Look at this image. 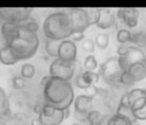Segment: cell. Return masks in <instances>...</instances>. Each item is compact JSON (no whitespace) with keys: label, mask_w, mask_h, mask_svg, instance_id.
<instances>
[{"label":"cell","mask_w":146,"mask_h":125,"mask_svg":"<svg viewBox=\"0 0 146 125\" xmlns=\"http://www.w3.org/2000/svg\"><path fill=\"white\" fill-rule=\"evenodd\" d=\"M100 73L96 71H83L80 73L76 77L75 83L77 87L81 89H88L92 87H94V83H96L100 81Z\"/></svg>","instance_id":"7c38bea8"},{"label":"cell","mask_w":146,"mask_h":125,"mask_svg":"<svg viewBox=\"0 0 146 125\" xmlns=\"http://www.w3.org/2000/svg\"><path fill=\"white\" fill-rule=\"evenodd\" d=\"M118 63L122 71H126L131 65L136 63H144L146 65V55L141 49L135 46H129L126 56L118 57Z\"/></svg>","instance_id":"9c48e42d"},{"label":"cell","mask_w":146,"mask_h":125,"mask_svg":"<svg viewBox=\"0 0 146 125\" xmlns=\"http://www.w3.org/2000/svg\"><path fill=\"white\" fill-rule=\"evenodd\" d=\"M0 62L5 65H15L18 62V60L14 57V55L12 54L11 50L7 45H5L0 49Z\"/></svg>","instance_id":"e0dca14e"},{"label":"cell","mask_w":146,"mask_h":125,"mask_svg":"<svg viewBox=\"0 0 146 125\" xmlns=\"http://www.w3.org/2000/svg\"><path fill=\"white\" fill-rule=\"evenodd\" d=\"M116 113L126 116V117H128L129 119H130L131 121L134 122V123L136 122V119H135L134 116H133V112H132V110H131V107L129 105H125V104H120V103H119Z\"/></svg>","instance_id":"cb8c5ba5"},{"label":"cell","mask_w":146,"mask_h":125,"mask_svg":"<svg viewBox=\"0 0 146 125\" xmlns=\"http://www.w3.org/2000/svg\"><path fill=\"white\" fill-rule=\"evenodd\" d=\"M43 31L47 39L62 42L74 35L68 12H54L47 16L43 23Z\"/></svg>","instance_id":"7a4b0ae2"},{"label":"cell","mask_w":146,"mask_h":125,"mask_svg":"<svg viewBox=\"0 0 146 125\" xmlns=\"http://www.w3.org/2000/svg\"><path fill=\"white\" fill-rule=\"evenodd\" d=\"M127 95H128V102L129 104L133 103L135 100L139 99L141 97H145L146 96V89H131L130 91L127 93Z\"/></svg>","instance_id":"7402d4cb"},{"label":"cell","mask_w":146,"mask_h":125,"mask_svg":"<svg viewBox=\"0 0 146 125\" xmlns=\"http://www.w3.org/2000/svg\"><path fill=\"white\" fill-rule=\"evenodd\" d=\"M31 125H42L39 119H33L32 122H31Z\"/></svg>","instance_id":"8d00e7d4"},{"label":"cell","mask_w":146,"mask_h":125,"mask_svg":"<svg viewBox=\"0 0 146 125\" xmlns=\"http://www.w3.org/2000/svg\"><path fill=\"white\" fill-rule=\"evenodd\" d=\"M146 105V96L145 97H141L139 99L135 100L132 104H131V110L132 112H135V111H138V110L142 109L143 107Z\"/></svg>","instance_id":"4dcf8cb0"},{"label":"cell","mask_w":146,"mask_h":125,"mask_svg":"<svg viewBox=\"0 0 146 125\" xmlns=\"http://www.w3.org/2000/svg\"><path fill=\"white\" fill-rule=\"evenodd\" d=\"M94 43H96V46H98V48H100V50H104L108 48L110 38L106 34H98L94 39Z\"/></svg>","instance_id":"484cf974"},{"label":"cell","mask_w":146,"mask_h":125,"mask_svg":"<svg viewBox=\"0 0 146 125\" xmlns=\"http://www.w3.org/2000/svg\"><path fill=\"white\" fill-rule=\"evenodd\" d=\"M45 102L62 110H68L75 101V93L70 81L51 77L43 85Z\"/></svg>","instance_id":"6da1fadb"},{"label":"cell","mask_w":146,"mask_h":125,"mask_svg":"<svg viewBox=\"0 0 146 125\" xmlns=\"http://www.w3.org/2000/svg\"><path fill=\"white\" fill-rule=\"evenodd\" d=\"M23 27H25L26 29H28L29 31L31 32H33V33H35L36 34V32L39 30V24L37 23L36 21H35L34 19H28L26 22H24L23 24H21Z\"/></svg>","instance_id":"f546056e"},{"label":"cell","mask_w":146,"mask_h":125,"mask_svg":"<svg viewBox=\"0 0 146 125\" xmlns=\"http://www.w3.org/2000/svg\"><path fill=\"white\" fill-rule=\"evenodd\" d=\"M68 13L70 15L74 34H84V32L90 26L88 10L83 8H73L69 10Z\"/></svg>","instance_id":"52a82bcc"},{"label":"cell","mask_w":146,"mask_h":125,"mask_svg":"<svg viewBox=\"0 0 146 125\" xmlns=\"http://www.w3.org/2000/svg\"><path fill=\"white\" fill-rule=\"evenodd\" d=\"M126 71L134 83L141 81L146 79V65L144 63H133V65H131L126 69Z\"/></svg>","instance_id":"9a60e30c"},{"label":"cell","mask_w":146,"mask_h":125,"mask_svg":"<svg viewBox=\"0 0 146 125\" xmlns=\"http://www.w3.org/2000/svg\"><path fill=\"white\" fill-rule=\"evenodd\" d=\"M84 67L87 71H94L98 69V61L96 57L92 55H88L84 61Z\"/></svg>","instance_id":"603a6c76"},{"label":"cell","mask_w":146,"mask_h":125,"mask_svg":"<svg viewBox=\"0 0 146 125\" xmlns=\"http://www.w3.org/2000/svg\"><path fill=\"white\" fill-rule=\"evenodd\" d=\"M74 107H75L76 117L79 120L87 121L88 113L90 110H92V96L86 95V94L78 95L74 101Z\"/></svg>","instance_id":"30bf717a"},{"label":"cell","mask_w":146,"mask_h":125,"mask_svg":"<svg viewBox=\"0 0 146 125\" xmlns=\"http://www.w3.org/2000/svg\"><path fill=\"white\" fill-rule=\"evenodd\" d=\"M20 27V24L14 23V22H4L1 26V34L5 40L6 44L13 40L14 37L17 35L18 29Z\"/></svg>","instance_id":"2e32d148"},{"label":"cell","mask_w":146,"mask_h":125,"mask_svg":"<svg viewBox=\"0 0 146 125\" xmlns=\"http://www.w3.org/2000/svg\"><path fill=\"white\" fill-rule=\"evenodd\" d=\"M49 71L51 77L70 81L75 73V65L74 63L65 62L57 58L51 63Z\"/></svg>","instance_id":"ba28073f"},{"label":"cell","mask_w":146,"mask_h":125,"mask_svg":"<svg viewBox=\"0 0 146 125\" xmlns=\"http://www.w3.org/2000/svg\"><path fill=\"white\" fill-rule=\"evenodd\" d=\"M6 45L18 61L27 60L36 54L39 48V38L35 33L29 31L20 24L17 35Z\"/></svg>","instance_id":"3957f363"},{"label":"cell","mask_w":146,"mask_h":125,"mask_svg":"<svg viewBox=\"0 0 146 125\" xmlns=\"http://www.w3.org/2000/svg\"><path fill=\"white\" fill-rule=\"evenodd\" d=\"M130 43L134 44L135 47L141 49L146 47V34L143 32H137L131 35Z\"/></svg>","instance_id":"44dd1931"},{"label":"cell","mask_w":146,"mask_h":125,"mask_svg":"<svg viewBox=\"0 0 146 125\" xmlns=\"http://www.w3.org/2000/svg\"><path fill=\"white\" fill-rule=\"evenodd\" d=\"M25 85V81L22 77H15L12 79V87L15 89H21Z\"/></svg>","instance_id":"1f68e13d"},{"label":"cell","mask_w":146,"mask_h":125,"mask_svg":"<svg viewBox=\"0 0 146 125\" xmlns=\"http://www.w3.org/2000/svg\"><path fill=\"white\" fill-rule=\"evenodd\" d=\"M72 37H73L74 42H80V41H82V40H84V39H85L84 34H80V33H78V34H74Z\"/></svg>","instance_id":"d590c367"},{"label":"cell","mask_w":146,"mask_h":125,"mask_svg":"<svg viewBox=\"0 0 146 125\" xmlns=\"http://www.w3.org/2000/svg\"><path fill=\"white\" fill-rule=\"evenodd\" d=\"M122 73L120 65L118 63V57L108 58L100 67V75L110 85L119 83V77Z\"/></svg>","instance_id":"277c9868"},{"label":"cell","mask_w":146,"mask_h":125,"mask_svg":"<svg viewBox=\"0 0 146 125\" xmlns=\"http://www.w3.org/2000/svg\"><path fill=\"white\" fill-rule=\"evenodd\" d=\"M33 8L15 7V8H3L0 7V19L4 22H14V23H24L29 19Z\"/></svg>","instance_id":"8992f818"},{"label":"cell","mask_w":146,"mask_h":125,"mask_svg":"<svg viewBox=\"0 0 146 125\" xmlns=\"http://www.w3.org/2000/svg\"><path fill=\"white\" fill-rule=\"evenodd\" d=\"M133 116L136 119V121L137 120H146V105L142 109L133 112Z\"/></svg>","instance_id":"d6a6232c"},{"label":"cell","mask_w":146,"mask_h":125,"mask_svg":"<svg viewBox=\"0 0 146 125\" xmlns=\"http://www.w3.org/2000/svg\"><path fill=\"white\" fill-rule=\"evenodd\" d=\"M35 75V67L31 63H24L21 67V77L24 79H31Z\"/></svg>","instance_id":"4316f807"},{"label":"cell","mask_w":146,"mask_h":125,"mask_svg":"<svg viewBox=\"0 0 146 125\" xmlns=\"http://www.w3.org/2000/svg\"><path fill=\"white\" fill-rule=\"evenodd\" d=\"M78 48L77 45L72 40H64L61 42L58 50V58L62 61L75 63L77 60Z\"/></svg>","instance_id":"8fae6325"},{"label":"cell","mask_w":146,"mask_h":125,"mask_svg":"<svg viewBox=\"0 0 146 125\" xmlns=\"http://www.w3.org/2000/svg\"><path fill=\"white\" fill-rule=\"evenodd\" d=\"M139 12L136 8H119L117 10V17L129 28H134L138 24Z\"/></svg>","instance_id":"4fadbf2b"},{"label":"cell","mask_w":146,"mask_h":125,"mask_svg":"<svg viewBox=\"0 0 146 125\" xmlns=\"http://www.w3.org/2000/svg\"><path fill=\"white\" fill-rule=\"evenodd\" d=\"M88 125H102L104 123V115L98 110H90L87 115Z\"/></svg>","instance_id":"ffe728a7"},{"label":"cell","mask_w":146,"mask_h":125,"mask_svg":"<svg viewBox=\"0 0 146 125\" xmlns=\"http://www.w3.org/2000/svg\"><path fill=\"white\" fill-rule=\"evenodd\" d=\"M88 13V17H90V26L92 25H96L98 22L100 21V8L98 9H87Z\"/></svg>","instance_id":"83f0119b"},{"label":"cell","mask_w":146,"mask_h":125,"mask_svg":"<svg viewBox=\"0 0 146 125\" xmlns=\"http://www.w3.org/2000/svg\"><path fill=\"white\" fill-rule=\"evenodd\" d=\"M82 47H83L84 51L92 54V53L94 52V49H96V43H94V41H92V39H86V40H84V42L82 43Z\"/></svg>","instance_id":"f1b7e54d"},{"label":"cell","mask_w":146,"mask_h":125,"mask_svg":"<svg viewBox=\"0 0 146 125\" xmlns=\"http://www.w3.org/2000/svg\"><path fill=\"white\" fill-rule=\"evenodd\" d=\"M60 44H61V42H59V41H53V40L47 39L46 43H45V50H46V53L50 57H53V58L57 59L58 58V50H59Z\"/></svg>","instance_id":"d6986e66"},{"label":"cell","mask_w":146,"mask_h":125,"mask_svg":"<svg viewBox=\"0 0 146 125\" xmlns=\"http://www.w3.org/2000/svg\"><path fill=\"white\" fill-rule=\"evenodd\" d=\"M131 33L127 29H120L117 31L116 34V40L119 44H126V43H130L131 39Z\"/></svg>","instance_id":"d4e9b609"},{"label":"cell","mask_w":146,"mask_h":125,"mask_svg":"<svg viewBox=\"0 0 146 125\" xmlns=\"http://www.w3.org/2000/svg\"><path fill=\"white\" fill-rule=\"evenodd\" d=\"M7 103H8V100H7V96H6L5 91L0 87V107L5 108Z\"/></svg>","instance_id":"e575fe53"},{"label":"cell","mask_w":146,"mask_h":125,"mask_svg":"<svg viewBox=\"0 0 146 125\" xmlns=\"http://www.w3.org/2000/svg\"><path fill=\"white\" fill-rule=\"evenodd\" d=\"M133 124H134V122L131 121L128 117L117 113L112 115L111 117H110V119L106 122V125H133Z\"/></svg>","instance_id":"ac0fdd59"},{"label":"cell","mask_w":146,"mask_h":125,"mask_svg":"<svg viewBox=\"0 0 146 125\" xmlns=\"http://www.w3.org/2000/svg\"><path fill=\"white\" fill-rule=\"evenodd\" d=\"M128 48H129V45H126V44L119 45V46L117 47V54H118V57L126 56L127 52H128Z\"/></svg>","instance_id":"836d02e7"},{"label":"cell","mask_w":146,"mask_h":125,"mask_svg":"<svg viewBox=\"0 0 146 125\" xmlns=\"http://www.w3.org/2000/svg\"><path fill=\"white\" fill-rule=\"evenodd\" d=\"M65 110L59 109L51 104L45 103L43 110L38 116L42 125H61L66 117Z\"/></svg>","instance_id":"5b68a950"},{"label":"cell","mask_w":146,"mask_h":125,"mask_svg":"<svg viewBox=\"0 0 146 125\" xmlns=\"http://www.w3.org/2000/svg\"><path fill=\"white\" fill-rule=\"evenodd\" d=\"M100 21L98 22L96 26L100 29H110L115 25V16L108 8H100Z\"/></svg>","instance_id":"5bb4252c"}]
</instances>
